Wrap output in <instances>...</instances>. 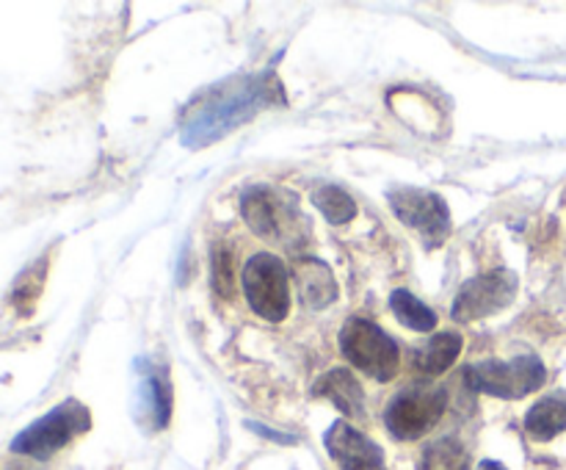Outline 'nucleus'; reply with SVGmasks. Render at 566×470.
Instances as JSON below:
<instances>
[{"label": "nucleus", "instance_id": "1", "mask_svg": "<svg viewBox=\"0 0 566 470\" xmlns=\"http://www.w3.org/2000/svg\"><path fill=\"white\" fill-rule=\"evenodd\" d=\"M282 103H285V92L271 72L216 83L188 105L186 116H182V144L191 149L208 147L269 105Z\"/></svg>", "mask_w": 566, "mask_h": 470}, {"label": "nucleus", "instance_id": "2", "mask_svg": "<svg viewBox=\"0 0 566 470\" xmlns=\"http://www.w3.org/2000/svg\"><path fill=\"white\" fill-rule=\"evenodd\" d=\"M88 429H92V412H88V407H83L75 398H66L59 407L50 409L48 415H42L31 426H25L11 440V451L22 453V457L50 459L61 448L70 446L75 437L86 435Z\"/></svg>", "mask_w": 566, "mask_h": 470}, {"label": "nucleus", "instance_id": "3", "mask_svg": "<svg viewBox=\"0 0 566 470\" xmlns=\"http://www.w3.org/2000/svg\"><path fill=\"white\" fill-rule=\"evenodd\" d=\"M464 379L473 390L490 393L495 398H509L517 401L528 393H536L547 382V368L536 354H520V357L509 359H486V363H475L464 370Z\"/></svg>", "mask_w": 566, "mask_h": 470}, {"label": "nucleus", "instance_id": "4", "mask_svg": "<svg viewBox=\"0 0 566 470\" xmlns=\"http://www.w3.org/2000/svg\"><path fill=\"white\" fill-rule=\"evenodd\" d=\"M340 352L354 368L365 370L376 382H390L401 365L398 343L368 318H348L340 330Z\"/></svg>", "mask_w": 566, "mask_h": 470}, {"label": "nucleus", "instance_id": "5", "mask_svg": "<svg viewBox=\"0 0 566 470\" xmlns=\"http://www.w3.org/2000/svg\"><path fill=\"white\" fill-rule=\"evenodd\" d=\"M243 296L249 307L265 321H282L291 310V288H287V271L276 254L260 252L249 258L243 269Z\"/></svg>", "mask_w": 566, "mask_h": 470}, {"label": "nucleus", "instance_id": "6", "mask_svg": "<svg viewBox=\"0 0 566 470\" xmlns=\"http://www.w3.org/2000/svg\"><path fill=\"white\" fill-rule=\"evenodd\" d=\"M448 407V393L442 387H407L396 393L385 409V424L398 440H418L420 435L440 424Z\"/></svg>", "mask_w": 566, "mask_h": 470}, {"label": "nucleus", "instance_id": "7", "mask_svg": "<svg viewBox=\"0 0 566 470\" xmlns=\"http://www.w3.org/2000/svg\"><path fill=\"white\" fill-rule=\"evenodd\" d=\"M390 208L429 249L440 247L451 236V210L440 194L426 188H392Z\"/></svg>", "mask_w": 566, "mask_h": 470}, {"label": "nucleus", "instance_id": "8", "mask_svg": "<svg viewBox=\"0 0 566 470\" xmlns=\"http://www.w3.org/2000/svg\"><path fill=\"white\" fill-rule=\"evenodd\" d=\"M514 296H517V274L514 271H486V274L464 282L462 291L457 293V302H453L451 318L457 324H470V321L486 318V315L509 307L514 302Z\"/></svg>", "mask_w": 566, "mask_h": 470}, {"label": "nucleus", "instance_id": "9", "mask_svg": "<svg viewBox=\"0 0 566 470\" xmlns=\"http://www.w3.org/2000/svg\"><path fill=\"white\" fill-rule=\"evenodd\" d=\"M241 213L260 238L280 241L282 232L291 230L287 219H296V205H293V197H287V194H276L274 188L254 186L243 191Z\"/></svg>", "mask_w": 566, "mask_h": 470}, {"label": "nucleus", "instance_id": "10", "mask_svg": "<svg viewBox=\"0 0 566 470\" xmlns=\"http://www.w3.org/2000/svg\"><path fill=\"white\" fill-rule=\"evenodd\" d=\"M329 457L340 464V470H385V451L379 442L365 437L346 420L329 426L324 437Z\"/></svg>", "mask_w": 566, "mask_h": 470}, {"label": "nucleus", "instance_id": "11", "mask_svg": "<svg viewBox=\"0 0 566 470\" xmlns=\"http://www.w3.org/2000/svg\"><path fill=\"white\" fill-rule=\"evenodd\" d=\"M138 418L147 420L149 429H166L171 418V385L164 368L149 363L144 368V359H138Z\"/></svg>", "mask_w": 566, "mask_h": 470}, {"label": "nucleus", "instance_id": "12", "mask_svg": "<svg viewBox=\"0 0 566 470\" xmlns=\"http://www.w3.org/2000/svg\"><path fill=\"white\" fill-rule=\"evenodd\" d=\"M313 396L329 398L340 412L359 418L365 409V390L348 368H332L313 385Z\"/></svg>", "mask_w": 566, "mask_h": 470}, {"label": "nucleus", "instance_id": "13", "mask_svg": "<svg viewBox=\"0 0 566 470\" xmlns=\"http://www.w3.org/2000/svg\"><path fill=\"white\" fill-rule=\"evenodd\" d=\"M296 282L302 302L313 310H324L337 302V282L324 260L302 258L296 265Z\"/></svg>", "mask_w": 566, "mask_h": 470}, {"label": "nucleus", "instance_id": "14", "mask_svg": "<svg viewBox=\"0 0 566 470\" xmlns=\"http://www.w3.org/2000/svg\"><path fill=\"white\" fill-rule=\"evenodd\" d=\"M462 335H457V332H440V335H434L429 343H423V346L415 352V370L423 376L446 374V370L457 363L459 354H462Z\"/></svg>", "mask_w": 566, "mask_h": 470}, {"label": "nucleus", "instance_id": "15", "mask_svg": "<svg viewBox=\"0 0 566 470\" xmlns=\"http://www.w3.org/2000/svg\"><path fill=\"white\" fill-rule=\"evenodd\" d=\"M525 429L539 442L553 440L566 431V393H553L536 401L525 415Z\"/></svg>", "mask_w": 566, "mask_h": 470}, {"label": "nucleus", "instance_id": "16", "mask_svg": "<svg viewBox=\"0 0 566 470\" xmlns=\"http://www.w3.org/2000/svg\"><path fill=\"white\" fill-rule=\"evenodd\" d=\"M44 276H48V254L36 260V263L28 265L20 276L14 280V288H11V307L20 315H31L33 307H36L39 296H42Z\"/></svg>", "mask_w": 566, "mask_h": 470}, {"label": "nucleus", "instance_id": "17", "mask_svg": "<svg viewBox=\"0 0 566 470\" xmlns=\"http://www.w3.org/2000/svg\"><path fill=\"white\" fill-rule=\"evenodd\" d=\"M470 457L468 448L457 437H442L431 442L420 457V470H468Z\"/></svg>", "mask_w": 566, "mask_h": 470}, {"label": "nucleus", "instance_id": "18", "mask_svg": "<svg viewBox=\"0 0 566 470\" xmlns=\"http://www.w3.org/2000/svg\"><path fill=\"white\" fill-rule=\"evenodd\" d=\"M390 307L396 313V318L401 321L407 330H418V332H431L437 324V315L434 310L426 307L418 296H412L409 291H396L390 296Z\"/></svg>", "mask_w": 566, "mask_h": 470}, {"label": "nucleus", "instance_id": "19", "mask_svg": "<svg viewBox=\"0 0 566 470\" xmlns=\"http://www.w3.org/2000/svg\"><path fill=\"white\" fill-rule=\"evenodd\" d=\"M313 205L329 224H348L357 216V202L337 186H321L313 191Z\"/></svg>", "mask_w": 566, "mask_h": 470}, {"label": "nucleus", "instance_id": "20", "mask_svg": "<svg viewBox=\"0 0 566 470\" xmlns=\"http://www.w3.org/2000/svg\"><path fill=\"white\" fill-rule=\"evenodd\" d=\"M213 285L221 296H235V260L224 247L213 249Z\"/></svg>", "mask_w": 566, "mask_h": 470}, {"label": "nucleus", "instance_id": "21", "mask_svg": "<svg viewBox=\"0 0 566 470\" xmlns=\"http://www.w3.org/2000/svg\"><path fill=\"white\" fill-rule=\"evenodd\" d=\"M475 470H506V468H503L501 462H495V459H484V462H481Z\"/></svg>", "mask_w": 566, "mask_h": 470}]
</instances>
